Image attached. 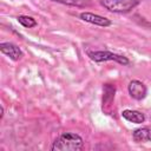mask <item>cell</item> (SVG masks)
<instances>
[{
  "label": "cell",
  "mask_w": 151,
  "mask_h": 151,
  "mask_svg": "<svg viewBox=\"0 0 151 151\" xmlns=\"http://www.w3.org/2000/svg\"><path fill=\"white\" fill-rule=\"evenodd\" d=\"M0 51L7 55L9 59H12L13 61H18L24 57V53L21 51V48L19 46H17L13 42H1L0 44Z\"/></svg>",
  "instance_id": "obj_6"
},
{
  "label": "cell",
  "mask_w": 151,
  "mask_h": 151,
  "mask_svg": "<svg viewBox=\"0 0 151 151\" xmlns=\"http://www.w3.org/2000/svg\"><path fill=\"white\" fill-rule=\"evenodd\" d=\"M87 55L90 57L91 60L96 61V63H103V61H116L123 66H127L130 65V60L127 57L122 55V54H117L110 51H88Z\"/></svg>",
  "instance_id": "obj_3"
},
{
  "label": "cell",
  "mask_w": 151,
  "mask_h": 151,
  "mask_svg": "<svg viewBox=\"0 0 151 151\" xmlns=\"http://www.w3.org/2000/svg\"><path fill=\"white\" fill-rule=\"evenodd\" d=\"M122 117L125 120L134 124H142L145 122V114L137 110H124L122 112Z\"/></svg>",
  "instance_id": "obj_7"
},
{
  "label": "cell",
  "mask_w": 151,
  "mask_h": 151,
  "mask_svg": "<svg viewBox=\"0 0 151 151\" xmlns=\"http://www.w3.org/2000/svg\"><path fill=\"white\" fill-rule=\"evenodd\" d=\"M53 2H58L61 5H67V6H73V7H80L85 8L92 5V0H51Z\"/></svg>",
  "instance_id": "obj_10"
},
{
  "label": "cell",
  "mask_w": 151,
  "mask_h": 151,
  "mask_svg": "<svg viewBox=\"0 0 151 151\" xmlns=\"http://www.w3.org/2000/svg\"><path fill=\"white\" fill-rule=\"evenodd\" d=\"M114 92L116 88L111 84H105L104 85V96H103V110L106 109V106L111 105L112 100L114 99Z\"/></svg>",
  "instance_id": "obj_9"
},
{
  "label": "cell",
  "mask_w": 151,
  "mask_h": 151,
  "mask_svg": "<svg viewBox=\"0 0 151 151\" xmlns=\"http://www.w3.org/2000/svg\"><path fill=\"white\" fill-rule=\"evenodd\" d=\"M98 2L109 12L125 14L137 7L139 0H98Z\"/></svg>",
  "instance_id": "obj_2"
},
{
  "label": "cell",
  "mask_w": 151,
  "mask_h": 151,
  "mask_svg": "<svg viewBox=\"0 0 151 151\" xmlns=\"http://www.w3.org/2000/svg\"><path fill=\"white\" fill-rule=\"evenodd\" d=\"M127 92H129L130 97L133 98L134 100H142L147 94V87L140 80L133 79L127 85Z\"/></svg>",
  "instance_id": "obj_4"
},
{
  "label": "cell",
  "mask_w": 151,
  "mask_h": 151,
  "mask_svg": "<svg viewBox=\"0 0 151 151\" xmlns=\"http://www.w3.org/2000/svg\"><path fill=\"white\" fill-rule=\"evenodd\" d=\"M132 139L136 143L151 142V127L150 126H144V127L136 129L132 132Z\"/></svg>",
  "instance_id": "obj_8"
},
{
  "label": "cell",
  "mask_w": 151,
  "mask_h": 151,
  "mask_svg": "<svg viewBox=\"0 0 151 151\" xmlns=\"http://www.w3.org/2000/svg\"><path fill=\"white\" fill-rule=\"evenodd\" d=\"M79 18L85 21V22H88V24H92V25H96V26H100V27H109L112 25V21L103 15H99V14H94L92 12H81L79 14Z\"/></svg>",
  "instance_id": "obj_5"
},
{
  "label": "cell",
  "mask_w": 151,
  "mask_h": 151,
  "mask_svg": "<svg viewBox=\"0 0 151 151\" xmlns=\"http://www.w3.org/2000/svg\"><path fill=\"white\" fill-rule=\"evenodd\" d=\"M17 20L21 26H24L26 28H32V27H35L38 25L37 20L33 17H29V15H19L17 18Z\"/></svg>",
  "instance_id": "obj_11"
},
{
  "label": "cell",
  "mask_w": 151,
  "mask_h": 151,
  "mask_svg": "<svg viewBox=\"0 0 151 151\" xmlns=\"http://www.w3.org/2000/svg\"><path fill=\"white\" fill-rule=\"evenodd\" d=\"M84 147V139L74 132H64L57 137L51 146L52 151H79Z\"/></svg>",
  "instance_id": "obj_1"
}]
</instances>
